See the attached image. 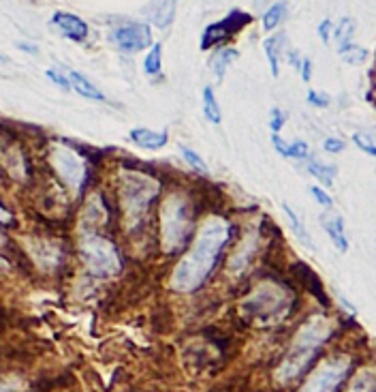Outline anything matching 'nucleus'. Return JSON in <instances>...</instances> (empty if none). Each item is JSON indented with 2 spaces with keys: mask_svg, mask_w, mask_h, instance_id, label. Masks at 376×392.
I'll list each match as a JSON object with an SVG mask.
<instances>
[{
  "mask_svg": "<svg viewBox=\"0 0 376 392\" xmlns=\"http://www.w3.org/2000/svg\"><path fill=\"white\" fill-rule=\"evenodd\" d=\"M233 236V225L223 216H210V219L197 232L195 243L178 261L171 274V288L175 292H197L210 274L216 270L220 257L229 247Z\"/></svg>",
  "mask_w": 376,
  "mask_h": 392,
  "instance_id": "obj_1",
  "label": "nucleus"
},
{
  "mask_svg": "<svg viewBox=\"0 0 376 392\" xmlns=\"http://www.w3.org/2000/svg\"><path fill=\"white\" fill-rule=\"evenodd\" d=\"M331 335V321L323 315H315L308 319L301 328L297 330L289 352H286L284 360L276 368V382L289 384L297 375L306 371V366L313 362L317 352L323 347V343Z\"/></svg>",
  "mask_w": 376,
  "mask_h": 392,
  "instance_id": "obj_2",
  "label": "nucleus"
},
{
  "mask_svg": "<svg viewBox=\"0 0 376 392\" xmlns=\"http://www.w3.org/2000/svg\"><path fill=\"white\" fill-rule=\"evenodd\" d=\"M159 180L146 176L141 171H126L120 178V202L124 210V221L139 230L148 216L152 202L159 198Z\"/></svg>",
  "mask_w": 376,
  "mask_h": 392,
  "instance_id": "obj_3",
  "label": "nucleus"
},
{
  "mask_svg": "<svg viewBox=\"0 0 376 392\" xmlns=\"http://www.w3.org/2000/svg\"><path fill=\"white\" fill-rule=\"evenodd\" d=\"M192 234V208L184 195H169L161 208V241L167 253H180Z\"/></svg>",
  "mask_w": 376,
  "mask_h": 392,
  "instance_id": "obj_4",
  "label": "nucleus"
},
{
  "mask_svg": "<svg viewBox=\"0 0 376 392\" xmlns=\"http://www.w3.org/2000/svg\"><path fill=\"white\" fill-rule=\"evenodd\" d=\"M81 257L86 268L97 277H116L122 270V255L118 247L101 234H88L81 241Z\"/></svg>",
  "mask_w": 376,
  "mask_h": 392,
  "instance_id": "obj_5",
  "label": "nucleus"
},
{
  "mask_svg": "<svg viewBox=\"0 0 376 392\" xmlns=\"http://www.w3.org/2000/svg\"><path fill=\"white\" fill-rule=\"evenodd\" d=\"M289 309H291V296L276 286L274 288L265 286V288L257 290L244 302L246 315L255 324H261V326L278 324L280 319H284L286 313H289Z\"/></svg>",
  "mask_w": 376,
  "mask_h": 392,
  "instance_id": "obj_6",
  "label": "nucleus"
},
{
  "mask_svg": "<svg viewBox=\"0 0 376 392\" xmlns=\"http://www.w3.org/2000/svg\"><path fill=\"white\" fill-rule=\"evenodd\" d=\"M350 373V358L348 356H334L323 360L306 384L297 392H336L340 384Z\"/></svg>",
  "mask_w": 376,
  "mask_h": 392,
  "instance_id": "obj_7",
  "label": "nucleus"
},
{
  "mask_svg": "<svg viewBox=\"0 0 376 392\" xmlns=\"http://www.w3.org/2000/svg\"><path fill=\"white\" fill-rule=\"evenodd\" d=\"M250 21H253V15L246 11H241V9L229 11L223 19L212 21V24L206 26V30L201 32V39H199V48L206 52L212 48L225 46V43L231 41L239 30H244Z\"/></svg>",
  "mask_w": 376,
  "mask_h": 392,
  "instance_id": "obj_8",
  "label": "nucleus"
},
{
  "mask_svg": "<svg viewBox=\"0 0 376 392\" xmlns=\"http://www.w3.org/2000/svg\"><path fill=\"white\" fill-rule=\"evenodd\" d=\"M107 39L116 50L124 54H139L154 46L152 28L150 24H144V21H122V24H116L109 28Z\"/></svg>",
  "mask_w": 376,
  "mask_h": 392,
  "instance_id": "obj_9",
  "label": "nucleus"
},
{
  "mask_svg": "<svg viewBox=\"0 0 376 392\" xmlns=\"http://www.w3.org/2000/svg\"><path fill=\"white\" fill-rule=\"evenodd\" d=\"M52 161H54V167L58 169V174L64 178L66 185L81 187L83 176H86V165L77 157V152H73L71 148L56 146L54 152H52Z\"/></svg>",
  "mask_w": 376,
  "mask_h": 392,
  "instance_id": "obj_10",
  "label": "nucleus"
},
{
  "mask_svg": "<svg viewBox=\"0 0 376 392\" xmlns=\"http://www.w3.org/2000/svg\"><path fill=\"white\" fill-rule=\"evenodd\" d=\"M52 24L64 39H69L73 43H83L88 39V35H90L88 21L69 11H56L52 15Z\"/></svg>",
  "mask_w": 376,
  "mask_h": 392,
  "instance_id": "obj_11",
  "label": "nucleus"
},
{
  "mask_svg": "<svg viewBox=\"0 0 376 392\" xmlns=\"http://www.w3.org/2000/svg\"><path fill=\"white\" fill-rule=\"evenodd\" d=\"M175 11H178V0H150L144 7V15L159 30H167L173 24Z\"/></svg>",
  "mask_w": 376,
  "mask_h": 392,
  "instance_id": "obj_12",
  "label": "nucleus"
},
{
  "mask_svg": "<svg viewBox=\"0 0 376 392\" xmlns=\"http://www.w3.org/2000/svg\"><path fill=\"white\" fill-rule=\"evenodd\" d=\"M128 140L144 150H163L169 144V133L165 129L150 127H132L128 131Z\"/></svg>",
  "mask_w": 376,
  "mask_h": 392,
  "instance_id": "obj_13",
  "label": "nucleus"
},
{
  "mask_svg": "<svg viewBox=\"0 0 376 392\" xmlns=\"http://www.w3.org/2000/svg\"><path fill=\"white\" fill-rule=\"evenodd\" d=\"M66 77H69V82H71V91H75L79 97H83L88 101H95V103H105L107 101V97L103 95V91L99 88V86L88 75H83L81 71L66 69Z\"/></svg>",
  "mask_w": 376,
  "mask_h": 392,
  "instance_id": "obj_14",
  "label": "nucleus"
},
{
  "mask_svg": "<svg viewBox=\"0 0 376 392\" xmlns=\"http://www.w3.org/2000/svg\"><path fill=\"white\" fill-rule=\"evenodd\" d=\"M321 225H323L327 238L331 241V245H334L340 253H346L350 243H348V236H346V225H344L342 214H323Z\"/></svg>",
  "mask_w": 376,
  "mask_h": 392,
  "instance_id": "obj_15",
  "label": "nucleus"
},
{
  "mask_svg": "<svg viewBox=\"0 0 376 392\" xmlns=\"http://www.w3.org/2000/svg\"><path fill=\"white\" fill-rule=\"evenodd\" d=\"M237 58H239V50H235L231 46H220L210 56V71L214 73V77L218 82H223L227 71H229V67Z\"/></svg>",
  "mask_w": 376,
  "mask_h": 392,
  "instance_id": "obj_16",
  "label": "nucleus"
},
{
  "mask_svg": "<svg viewBox=\"0 0 376 392\" xmlns=\"http://www.w3.org/2000/svg\"><path fill=\"white\" fill-rule=\"evenodd\" d=\"M280 208H282V212H284V216H286V223H289V227H291V232H293V236L297 238V241L304 245V247H308L310 251H315L317 247H315V241H313V236L308 234V230H306V223H304V219L297 214V210L289 204V202H282L280 204Z\"/></svg>",
  "mask_w": 376,
  "mask_h": 392,
  "instance_id": "obj_17",
  "label": "nucleus"
},
{
  "mask_svg": "<svg viewBox=\"0 0 376 392\" xmlns=\"http://www.w3.org/2000/svg\"><path fill=\"white\" fill-rule=\"evenodd\" d=\"M284 35L278 32V35H272L263 41V52H265V58H268V64H270V73L272 77H280V62H282V52H284Z\"/></svg>",
  "mask_w": 376,
  "mask_h": 392,
  "instance_id": "obj_18",
  "label": "nucleus"
},
{
  "mask_svg": "<svg viewBox=\"0 0 376 392\" xmlns=\"http://www.w3.org/2000/svg\"><path fill=\"white\" fill-rule=\"evenodd\" d=\"M306 169L310 176H315L323 187H334V180L338 176V165L334 163H325V161H319V159H308L306 163Z\"/></svg>",
  "mask_w": 376,
  "mask_h": 392,
  "instance_id": "obj_19",
  "label": "nucleus"
},
{
  "mask_svg": "<svg viewBox=\"0 0 376 392\" xmlns=\"http://www.w3.org/2000/svg\"><path fill=\"white\" fill-rule=\"evenodd\" d=\"M201 99H204V116L210 124L218 127L223 122V110H220V103H218V97L214 93V86H206L204 93H201Z\"/></svg>",
  "mask_w": 376,
  "mask_h": 392,
  "instance_id": "obj_20",
  "label": "nucleus"
},
{
  "mask_svg": "<svg viewBox=\"0 0 376 392\" xmlns=\"http://www.w3.org/2000/svg\"><path fill=\"white\" fill-rule=\"evenodd\" d=\"M355 30H357V26H355V19L353 17H342L338 24H334V35H331V39L336 41V50L340 52V50H344L346 46H350V43H355L353 41V37H355Z\"/></svg>",
  "mask_w": 376,
  "mask_h": 392,
  "instance_id": "obj_21",
  "label": "nucleus"
},
{
  "mask_svg": "<svg viewBox=\"0 0 376 392\" xmlns=\"http://www.w3.org/2000/svg\"><path fill=\"white\" fill-rule=\"evenodd\" d=\"M286 0H278V3H272L268 9H265L263 17H261V24L265 32H274L286 17Z\"/></svg>",
  "mask_w": 376,
  "mask_h": 392,
  "instance_id": "obj_22",
  "label": "nucleus"
},
{
  "mask_svg": "<svg viewBox=\"0 0 376 392\" xmlns=\"http://www.w3.org/2000/svg\"><path fill=\"white\" fill-rule=\"evenodd\" d=\"M144 73L148 77H161L163 75V43L154 41V46L146 52Z\"/></svg>",
  "mask_w": 376,
  "mask_h": 392,
  "instance_id": "obj_23",
  "label": "nucleus"
},
{
  "mask_svg": "<svg viewBox=\"0 0 376 392\" xmlns=\"http://www.w3.org/2000/svg\"><path fill=\"white\" fill-rule=\"evenodd\" d=\"M178 150H180V157L186 161V165H188L192 171L201 174V176H208V174H210V167H208L206 159H204L201 155H199V152H197L195 148H190V146H186V144H180Z\"/></svg>",
  "mask_w": 376,
  "mask_h": 392,
  "instance_id": "obj_24",
  "label": "nucleus"
},
{
  "mask_svg": "<svg viewBox=\"0 0 376 392\" xmlns=\"http://www.w3.org/2000/svg\"><path fill=\"white\" fill-rule=\"evenodd\" d=\"M338 54H340V58H342L346 64H350V67H362V64H364V62L368 60V56H370V52H368L366 48L357 46V43H350V46H346V48L340 50Z\"/></svg>",
  "mask_w": 376,
  "mask_h": 392,
  "instance_id": "obj_25",
  "label": "nucleus"
},
{
  "mask_svg": "<svg viewBox=\"0 0 376 392\" xmlns=\"http://www.w3.org/2000/svg\"><path fill=\"white\" fill-rule=\"evenodd\" d=\"M346 392H376V373L374 371L357 373Z\"/></svg>",
  "mask_w": 376,
  "mask_h": 392,
  "instance_id": "obj_26",
  "label": "nucleus"
},
{
  "mask_svg": "<svg viewBox=\"0 0 376 392\" xmlns=\"http://www.w3.org/2000/svg\"><path fill=\"white\" fill-rule=\"evenodd\" d=\"M350 142H353V146H355L357 150H362L364 155L376 159V142H374L368 133H362V131H355V133L350 136Z\"/></svg>",
  "mask_w": 376,
  "mask_h": 392,
  "instance_id": "obj_27",
  "label": "nucleus"
},
{
  "mask_svg": "<svg viewBox=\"0 0 376 392\" xmlns=\"http://www.w3.org/2000/svg\"><path fill=\"white\" fill-rule=\"evenodd\" d=\"M289 159H295V161H308L313 155H310V146L304 140H293L291 142V148H289Z\"/></svg>",
  "mask_w": 376,
  "mask_h": 392,
  "instance_id": "obj_28",
  "label": "nucleus"
},
{
  "mask_svg": "<svg viewBox=\"0 0 376 392\" xmlns=\"http://www.w3.org/2000/svg\"><path fill=\"white\" fill-rule=\"evenodd\" d=\"M46 77H48L54 86H58L60 91H64V93H69V91H71V82H69V77H66V71H60V69H48V71H46Z\"/></svg>",
  "mask_w": 376,
  "mask_h": 392,
  "instance_id": "obj_29",
  "label": "nucleus"
},
{
  "mask_svg": "<svg viewBox=\"0 0 376 392\" xmlns=\"http://www.w3.org/2000/svg\"><path fill=\"white\" fill-rule=\"evenodd\" d=\"M286 120H289V114H286L284 110H280V107H272V112H270V131L272 133H280L286 124Z\"/></svg>",
  "mask_w": 376,
  "mask_h": 392,
  "instance_id": "obj_30",
  "label": "nucleus"
},
{
  "mask_svg": "<svg viewBox=\"0 0 376 392\" xmlns=\"http://www.w3.org/2000/svg\"><path fill=\"white\" fill-rule=\"evenodd\" d=\"M306 101H308V105L317 107V110H325V107L331 105V97L327 93H321V91H308Z\"/></svg>",
  "mask_w": 376,
  "mask_h": 392,
  "instance_id": "obj_31",
  "label": "nucleus"
},
{
  "mask_svg": "<svg viewBox=\"0 0 376 392\" xmlns=\"http://www.w3.org/2000/svg\"><path fill=\"white\" fill-rule=\"evenodd\" d=\"M323 150L327 152V155H342V152L346 150V142L342 138L329 136V138L323 140Z\"/></svg>",
  "mask_w": 376,
  "mask_h": 392,
  "instance_id": "obj_32",
  "label": "nucleus"
},
{
  "mask_svg": "<svg viewBox=\"0 0 376 392\" xmlns=\"http://www.w3.org/2000/svg\"><path fill=\"white\" fill-rule=\"evenodd\" d=\"M310 195H313V200H315L319 206H323V208H331V206H334V198H331V195L325 191V187H321V185H313V187H310Z\"/></svg>",
  "mask_w": 376,
  "mask_h": 392,
  "instance_id": "obj_33",
  "label": "nucleus"
},
{
  "mask_svg": "<svg viewBox=\"0 0 376 392\" xmlns=\"http://www.w3.org/2000/svg\"><path fill=\"white\" fill-rule=\"evenodd\" d=\"M317 35H319L321 43H325V46H327V43L331 41V35H334V21L327 19V17L321 19L319 26H317Z\"/></svg>",
  "mask_w": 376,
  "mask_h": 392,
  "instance_id": "obj_34",
  "label": "nucleus"
},
{
  "mask_svg": "<svg viewBox=\"0 0 376 392\" xmlns=\"http://www.w3.org/2000/svg\"><path fill=\"white\" fill-rule=\"evenodd\" d=\"M272 146H274V150L278 152L282 159H289V157H291V155H289L291 142H286L280 133H272Z\"/></svg>",
  "mask_w": 376,
  "mask_h": 392,
  "instance_id": "obj_35",
  "label": "nucleus"
},
{
  "mask_svg": "<svg viewBox=\"0 0 376 392\" xmlns=\"http://www.w3.org/2000/svg\"><path fill=\"white\" fill-rule=\"evenodd\" d=\"M299 77L308 84L313 80V60L308 58V56H304V60H301V67H299Z\"/></svg>",
  "mask_w": 376,
  "mask_h": 392,
  "instance_id": "obj_36",
  "label": "nucleus"
},
{
  "mask_svg": "<svg viewBox=\"0 0 376 392\" xmlns=\"http://www.w3.org/2000/svg\"><path fill=\"white\" fill-rule=\"evenodd\" d=\"M286 58H289V64L295 69V71H299V67H301V60H304V56L299 54V50H295V48H291V50H286Z\"/></svg>",
  "mask_w": 376,
  "mask_h": 392,
  "instance_id": "obj_37",
  "label": "nucleus"
},
{
  "mask_svg": "<svg viewBox=\"0 0 376 392\" xmlns=\"http://www.w3.org/2000/svg\"><path fill=\"white\" fill-rule=\"evenodd\" d=\"M17 50L26 52V54H39V48H37V46H30V43H26V41H19V43H17Z\"/></svg>",
  "mask_w": 376,
  "mask_h": 392,
  "instance_id": "obj_38",
  "label": "nucleus"
},
{
  "mask_svg": "<svg viewBox=\"0 0 376 392\" xmlns=\"http://www.w3.org/2000/svg\"><path fill=\"white\" fill-rule=\"evenodd\" d=\"M7 221H11V214L0 206V223H7Z\"/></svg>",
  "mask_w": 376,
  "mask_h": 392,
  "instance_id": "obj_39",
  "label": "nucleus"
},
{
  "mask_svg": "<svg viewBox=\"0 0 376 392\" xmlns=\"http://www.w3.org/2000/svg\"><path fill=\"white\" fill-rule=\"evenodd\" d=\"M0 62H7V56L3 52H0Z\"/></svg>",
  "mask_w": 376,
  "mask_h": 392,
  "instance_id": "obj_40",
  "label": "nucleus"
},
{
  "mask_svg": "<svg viewBox=\"0 0 376 392\" xmlns=\"http://www.w3.org/2000/svg\"><path fill=\"white\" fill-rule=\"evenodd\" d=\"M5 243V236H3V232H0V245H3Z\"/></svg>",
  "mask_w": 376,
  "mask_h": 392,
  "instance_id": "obj_41",
  "label": "nucleus"
}]
</instances>
